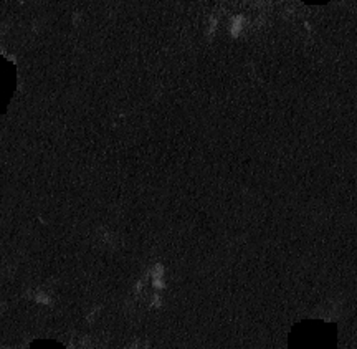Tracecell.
<instances>
[{"instance_id":"cell-1","label":"cell","mask_w":357,"mask_h":349,"mask_svg":"<svg viewBox=\"0 0 357 349\" xmlns=\"http://www.w3.org/2000/svg\"><path fill=\"white\" fill-rule=\"evenodd\" d=\"M310 2H326V0H310Z\"/></svg>"}]
</instances>
